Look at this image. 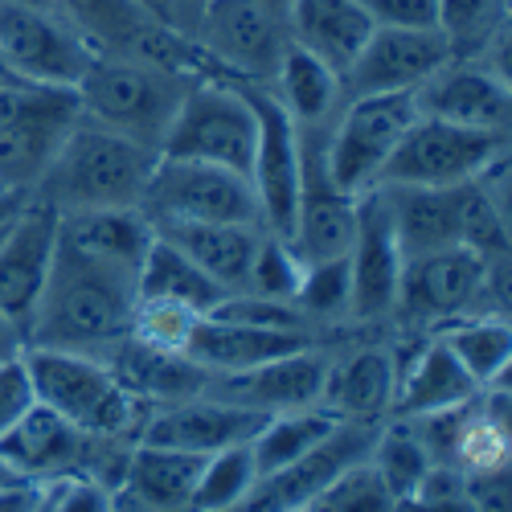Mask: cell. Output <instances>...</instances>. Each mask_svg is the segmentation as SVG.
<instances>
[{"label": "cell", "instance_id": "6da1fadb", "mask_svg": "<svg viewBox=\"0 0 512 512\" xmlns=\"http://www.w3.org/2000/svg\"><path fill=\"white\" fill-rule=\"evenodd\" d=\"M136 312V271L91 259L58 238L50 279L33 308L25 349H74L103 353L127 336Z\"/></svg>", "mask_w": 512, "mask_h": 512}, {"label": "cell", "instance_id": "7a4b0ae2", "mask_svg": "<svg viewBox=\"0 0 512 512\" xmlns=\"http://www.w3.org/2000/svg\"><path fill=\"white\" fill-rule=\"evenodd\" d=\"M156 168V152L78 111L37 193L58 218L82 209H140Z\"/></svg>", "mask_w": 512, "mask_h": 512}, {"label": "cell", "instance_id": "3957f363", "mask_svg": "<svg viewBox=\"0 0 512 512\" xmlns=\"http://www.w3.org/2000/svg\"><path fill=\"white\" fill-rule=\"evenodd\" d=\"M21 361L33 386V402L62 414L82 435L91 439H127L132 431L140 435V422L148 410L119 386L99 353L29 345Z\"/></svg>", "mask_w": 512, "mask_h": 512}, {"label": "cell", "instance_id": "277c9868", "mask_svg": "<svg viewBox=\"0 0 512 512\" xmlns=\"http://www.w3.org/2000/svg\"><path fill=\"white\" fill-rule=\"evenodd\" d=\"M193 82H201V78L164 70V66H148V62H132V58L95 54L82 82L74 87V95H78V111L87 119L156 152L164 140V127L173 123V115Z\"/></svg>", "mask_w": 512, "mask_h": 512}, {"label": "cell", "instance_id": "5b68a950", "mask_svg": "<svg viewBox=\"0 0 512 512\" xmlns=\"http://www.w3.org/2000/svg\"><path fill=\"white\" fill-rule=\"evenodd\" d=\"M500 279L504 263H488L467 246L410 254L398 283L394 320L402 328L439 332L463 316H500L488 308V295H504Z\"/></svg>", "mask_w": 512, "mask_h": 512}, {"label": "cell", "instance_id": "8992f818", "mask_svg": "<svg viewBox=\"0 0 512 512\" xmlns=\"http://www.w3.org/2000/svg\"><path fill=\"white\" fill-rule=\"evenodd\" d=\"M254 140H259V123H254V107L246 91L238 82L201 78L181 99L173 123L164 127L156 156L218 164V168H230V173L250 177Z\"/></svg>", "mask_w": 512, "mask_h": 512}, {"label": "cell", "instance_id": "52a82bcc", "mask_svg": "<svg viewBox=\"0 0 512 512\" xmlns=\"http://www.w3.org/2000/svg\"><path fill=\"white\" fill-rule=\"evenodd\" d=\"M189 37L213 74L238 87H271L291 46L287 17L254 0H205V9L189 25Z\"/></svg>", "mask_w": 512, "mask_h": 512}, {"label": "cell", "instance_id": "ba28073f", "mask_svg": "<svg viewBox=\"0 0 512 512\" xmlns=\"http://www.w3.org/2000/svg\"><path fill=\"white\" fill-rule=\"evenodd\" d=\"M95 50L58 9L0 0V70L21 87L74 91Z\"/></svg>", "mask_w": 512, "mask_h": 512}, {"label": "cell", "instance_id": "9c48e42d", "mask_svg": "<svg viewBox=\"0 0 512 512\" xmlns=\"http://www.w3.org/2000/svg\"><path fill=\"white\" fill-rule=\"evenodd\" d=\"M74 119H78L74 91L21 87V82L0 87V189L37 193Z\"/></svg>", "mask_w": 512, "mask_h": 512}, {"label": "cell", "instance_id": "30bf717a", "mask_svg": "<svg viewBox=\"0 0 512 512\" xmlns=\"http://www.w3.org/2000/svg\"><path fill=\"white\" fill-rule=\"evenodd\" d=\"M418 119L414 95H365L345 99L324 132V160L332 181L349 197H365L381 185V173Z\"/></svg>", "mask_w": 512, "mask_h": 512}, {"label": "cell", "instance_id": "8fae6325", "mask_svg": "<svg viewBox=\"0 0 512 512\" xmlns=\"http://www.w3.org/2000/svg\"><path fill=\"white\" fill-rule=\"evenodd\" d=\"M148 222H222V226H263L259 197L250 177L218 164L164 160L156 156L148 193L140 201Z\"/></svg>", "mask_w": 512, "mask_h": 512}, {"label": "cell", "instance_id": "7c38bea8", "mask_svg": "<svg viewBox=\"0 0 512 512\" xmlns=\"http://www.w3.org/2000/svg\"><path fill=\"white\" fill-rule=\"evenodd\" d=\"M508 152V136L496 132H472L443 119L418 115L402 144L394 148L381 185H422V189H455L476 181L488 164H496Z\"/></svg>", "mask_w": 512, "mask_h": 512}, {"label": "cell", "instance_id": "4fadbf2b", "mask_svg": "<svg viewBox=\"0 0 512 512\" xmlns=\"http://www.w3.org/2000/svg\"><path fill=\"white\" fill-rule=\"evenodd\" d=\"M328 127H300V197H295L291 250L300 263H324L349 254L357 230V197H349L328 173L324 160Z\"/></svg>", "mask_w": 512, "mask_h": 512}, {"label": "cell", "instance_id": "5bb4252c", "mask_svg": "<svg viewBox=\"0 0 512 512\" xmlns=\"http://www.w3.org/2000/svg\"><path fill=\"white\" fill-rule=\"evenodd\" d=\"M254 123H259V140H254V164H250V185L259 197V218L263 230L291 242L295 226V197H300V127L279 107V99L267 87H242Z\"/></svg>", "mask_w": 512, "mask_h": 512}, {"label": "cell", "instance_id": "9a60e30c", "mask_svg": "<svg viewBox=\"0 0 512 512\" xmlns=\"http://www.w3.org/2000/svg\"><path fill=\"white\" fill-rule=\"evenodd\" d=\"M447 62L451 50L439 29H373L349 70L340 74V87H345V99L414 95Z\"/></svg>", "mask_w": 512, "mask_h": 512}, {"label": "cell", "instance_id": "2e32d148", "mask_svg": "<svg viewBox=\"0 0 512 512\" xmlns=\"http://www.w3.org/2000/svg\"><path fill=\"white\" fill-rule=\"evenodd\" d=\"M99 439L82 435L62 414L33 402L5 435H0V467L25 484H58L87 476V459Z\"/></svg>", "mask_w": 512, "mask_h": 512}, {"label": "cell", "instance_id": "e0dca14e", "mask_svg": "<svg viewBox=\"0 0 512 512\" xmlns=\"http://www.w3.org/2000/svg\"><path fill=\"white\" fill-rule=\"evenodd\" d=\"M402 267H406V254L394 238L386 201L373 189V193L357 197V230H353V246H349V271H353L349 316L361 324L390 320L394 304H398Z\"/></svg>", "mask_w": 512, "mask_h": 512}, {"label": "cell", "instance_id": "ac0fdd59", "mask_svg": "<svg viewBox=\"0 0 512 512\" xmlns=\"http://www.w3.org/2000/svg\"><path fill=\"white\" fill-rule=\"evenodd\" d=\"M328 365H332V353L320 349V345H308L300 353H287L279 361L254 365L246 373L209 377L205 394L234 402V406H246V410H259L267 418L287 414V410H308V406H320Z\"/></svg>", "mask_w": 512, "mask_h": 512}, {"label": "cell", "instance_id": "d6986e66", "mask_svg": "<svg viewBox=\"0 0 512 512\" xmlns=\"http://www.w3.org/2000/svg\"><path fill=\"white\" fill-rule=\"evenodd\" d=\"M373 439H377V422L340 418V426L312 455H304L300 463L283 467L275 476H263L234 512H300V508H308L328 480H336L349 463L369 455Z\"/></svg>", "mask_w": 512, "mask_h": 512}, {"label": "cell", "instance_id": "ffe728a7", "mask_svg": "<svg viewBox=\"0 0 512 512\" xmlns=\"http://www.w3.org/2000/svg\"><path fill=\"white\" fill-rule=\"evenodd\" d=\"M58 250V209L41 197L25 205L9 238L0 242V316L29 332L41 287L50 279V263Z\"/></svg>", "mask_w": 512, "mask_h": 512}, {"label": "cell", "instance_id": "44dd1931", "mask_svg": "<svg viewBox=\"0 0 512 512\" xmlns=\"http://www.w3.org/2000/svg\"><path fill=\"white\" fill-rule=\"evenodd\" d=\"M508 74L484 62H447L414 91V107L426 119H443L472 132L508 136Z\"/></svg>", "mask_w": 512, "mask_h": 512}, {"label": "cell", "instance_id": "7402d4cb", "mask_svg": "<svg viewBox=\"0 0 512 512\" xmlns=\"http://www.w3.org/2000/svg\"><path fill=\"white\" fill-rule=\"evenodd\" d=\"M263 422H267V414H259V410H246V406L201 394L189 402L148 410L140 422V443L177 447L189 455H213V451L250 443L259 435Z\"/></svg>", "mask_w": 512, "mask_h": 512}, {"label": "cell", "instance_id": "603a6c76", "mask_svg": "<svg viewBox=\"0 0 512 512\" xmlns=\"http://www.w3.org/2000/svg\"><path fill=\"white\" fill-rule=\"evenodd\" d=\"M99 357L107 361V369L115 373L119 386L144 410L201 398L205 386H209V373L189 353H164V349L144 345V340H136V336H119L115 345H107Z\"/></svg>", "mask_w": 512, "mask_h": 512}, {"label": "cell", "instance_id": "cb8c5ba5", "mask_svg": "<svg viewBox=\"0 0 512 512\" xmlns=\"http://www.w3.org/2000/svg\"><path fill=\"white\" fill-rule=\"evenodd\" d=\"M398 394V369L390 357V345H361L332 357L320 406L349 422H377L390 414Z\"/></svg>", "mask_w": 512, "mask_h": 512}, {"label": "cell", "instance_id": "d4e9b609", "mask_svg": "<svg viewBox=\"0 0 512 512\" xmlns=\"http://www.w3.org/2000/svg\"><path fill=\"white\" fill-rule=\"evenodd\" d=\"M308 345H320L312 332H291V328H250V324H226L201 316L189 340V357L209 373H246L254 365L279 361L287 353H300Z\"/></svg>", "mask_w": 512, "mask_h": 512}, {"label": "cell", "instance_id": "484cf974", "mask_svg": "<svg viewBox=\"0 0 512 512\" xmlns=\"http://www.w3.org/2000/svg\"><path fill=\"white\" fill-rule=\"evenodd\" d=\"M386 201L394 238L402 254H426L459 246L463 238V185L455 189H422V185H377Z\"/></svg>", "mask_w": 512, "mask_h": 512}, {"label": "cell", "instance_id": "4316f807", "mask_svg": "<svg viewBox=\"0 0 512 512\" xmlns=\"http://www.w3.org/2000/svg\"><path fill=\"white\" fill-rule=\"evenodd\" d=\"M287 33L300 50L316 54L336 74H345L357 50L365 46V37L373 33V21L361 13L357 0H291Z\"/></svg>", "mask_w": 512, "mask_h": 512}, {"label": "cell", "instance_id": "83f0119b", "mask_svg": "<svg viewBox=\"0 0 512 512\" xmlns=\"http://www.w3.org/2000/svg\"><path fill=\"white\" fill-rule=\"evenodd\" d=\"M160 238H168L177 250L226 291H242L250 279L254 250H259L263 226H222V222H160Z\"/></svg>", "mask_w": 512, "mask_h": 512}, {"label": "cell", "instance_id": "f1b7e54d", "mask_svg": "<svg viewBox=\"0 0 512 512\" xmlns=\"http://www.w3.org/2000/svg\"><path fill=\"white\" fill-rule=\"evenodd\" d=\"M476 394H480V386L451 357V349L439 336H426L422 349L414 353V361L398 377L390 418H422V414H435V410H451L459 402H472Z\"/></svg>", "mask_w": 512, "mask_h": 512}, {"label": "cell", "instance_id": "f546056e", "mask_svg": "<svg viewBox=\"0 0 512 512\" xmlns=\"http://www.w3.org/2000/svg\"><path fill=\"white\" fill-rule=\"evenodd\" d=\"M58 238L91 259L115 263L123 271H140L144 254L156 238V226L144 209H82L58 218Z\"/></svg>", "mask_w": 512, "mask_h": 512}, {"label": "cell", "instance_id": "4dcf8cb0", "mask_svg": "<svg viewBox=\"0 0 512 512\" xmlns=\"http://www.w3.org/2000/svg\"><path fill=\"white\" fill-rule=\"evenodd\" d=\"M201 463H205V455L136 443L123 463V488L132 492V500H140L152 512H189Z\"/></svg>", "mask_w": 512, "mask_h": 512}, {"label": "cell", "instance_id": "1f68e13d", "mask_svg": "<svg viewBox=\"0 0 512 512\" xmlns=\"http://www.w3.org/2000/svg\"><path fill=\"white\" fill-rule=\"evenodd\" d=\"M279 107L291 115L295 127H328L336 119V111L345 107V87H340V74L332 66H324L316 54L300 50L291 41L271 87H267Z\"/></svg>", "mask_w": 512, "mask_h": 512}, {"label": "cell", "instance_id": "d6a6232c", "mask_svg": "<svg viewBox=\"0 0 512 512\" xmlns=\"http://www.w3.org/2000/svg\"><path fill=\"white\" fill-rule=\"evenodd\" d=\"M226 287L213 283L185 250H177L168 238H152L144 263L136 271V300H160V304H177L197 316H209L222 304Z\"/></svg>", "mask_w": 512, "mask_h": 512}, {"label": "cell", "instance_id": "836d02e7", "mask_svg": "<svg viewBox=\"0 0 512 512\" xmlns=\"http://www.w3.org/2000/svg\"><path fill=\"white\" fill-rule=\"evenodd\" d=\"M435 29L443 33L455 62H484L508 74V0H439Z\"/></svg>", "mask_w": 512, "mask_h": 512}, {"label": "cell", "instance_id": "e575fe53", "mask_svg": "<svg viewBox=\"0 0 512 512\" xmlns=\"http://www.w3.org/2000/svg\"><path fill=\"white\" fill-rule=\"evenodd\" d=\"M336 426H340V418L328 414L324 406L271 414L259 426V435L250 439V455H254V472H259V480L283 472V467H291V463H300L304 455H312Z\"/></svg>", "mask_w": 512, "mask_h": 512}, {"label": "cell", "instance_id": "d590c367", "mask_svg": "<svg viewBox=\"0 0 512 512\" xmlns=\"http://www.w3.org/2000/svg\"><path fill=\"white\" fill-rule=\"evenodd\" d=\"M443 345L451 349V357L467 369V377L476 386H492V381L508 377V361H512V328L504 316H463L447 328L435 332Z\"/></svg>", "mask_w": 512, "mask_h": 512}, {"label": "cell", "instance_id": "8d00e7d4", "mask_svg": "<svg viewBox=\"0 0 512 512\" xmlns=\"http://www.w3.org/2000/svg\"><path fill=\"white\" fill-rule=\"evenodd\" d=\"M369 463H373V472L386 480V488L398 496V504H406L422 488L426 472L435 467L406 418H394L390 426H377V439L369 447Z\"/></svg>", "mask_w": 512, "mask_h": 512}, {"label": "cell", "instance_id": "74e56055", "mask_svg": "<svg viewBox=\"0 0 512 512\" xmlns=\"http://www.w3.org/2000/svg\"><path fill=\"white\" fill-rule=\"evenodd\" d=\"M254 484H259V472H254L250 443L213 451L201 463V476H197L189 512H234L254 492Z\"/></svg>", "mask_w": 512, "mask_h": 512}, {"label": "cell", "instance_id": "f35d334b", "mask_svg": "<svg viewBox=\"0 0 512 512\" xmlns=\"http://www.w3.org/2000/svg\"><path fill=\"white\" fill-rule=\"evenodd\" d=\"M353 304V271L349 254H336L324 263H304L300 287H295V308L308 324L320 320H345Z\"/></svg>", "mask_w": 512, "mask_h": 512}, {"label": "cell", "instance_id": "ab89813d", "mask_svg": "<svg viewBox=\"0 0 512 512\" xmlns=\"http://www.w3.org/2000/svg\"><path fill=\"white\" fill-rule=\"evenodd\" d=\"M308 512H402V504L386 488V480L373 472V463L365 455L349 463L336 480H328L320 496L308 504Z\"/></svg>", "mask_w": 512, "mask_h": 512}, {"label": "cell", "instance_id": "60d3db41", "mask_svg": "<svg viewBox=\"0 0 512 512\" xmlns=\"http://www.w3.org/2000/svg\"><path fill=\"white\" fill-rule=\"evenodd\" d=\"M300 275H304V263H300V254L291 250V242L263 230L259 250H254V263H250V279H246L242 291L271 295V300L295 304V287H300Z\"/></svg>", "mask_w": 512, "mask_h": 512}, {"label": "cell", "instance_id": "b9f144b4", "mask_svg": "<svg viewBox=\"0 0 512 512\" xmlns=\"http://www.w3.org/2000/svg\"><path fill=\"white\" fill-rule=\"evenodd\" d=\"M197 320H201L197 312L177 308V304L136 300V312H132V328H127V336H136V340H144V345L164 349V353H189V340H193Z\"/></svg>", "mask_w": 512, "mask_h": 512}, {"label": "cell", "instance_id": "7bdbcfd3", "mask_svg": "<svg viewBox=\"0 0 512 512\" xmlns=\"http://www.w3.org/2000/svg\"><path fill=\"white\" fill-rule=\"evenodd\" d=\"M455 467L463 476H476V472H496V467H508V422H496L484 414L480 398L476 410L467 418L459 447H455Z\"/></svg>", "mask_w": 512, "mask_h": 512}, {"label": "cell", "instance_id": "ee69618b", "mask_svg": "<svg viewBox=\"0 0 512 512\" xmlns=\"http://www.w3.org/2000/svg\"><path fill=\"white\" fill-rule=\"evenodd\" d=\"M373 29H435L439 0H357Z\"/></svg>", "mask_w": 512, "mask_h": 512}, {"label": "cell", "instance_id": "f6af8a7d", "mask_svg": "<svg viewBox=\"0 0 512 512\" xmlns=\"http://www.w3.org/2000/svg\"><path fill=\"white\" fill-rule=\"evenodd\" d=\"M50 512H115V496L95 476H70L54 484Z\"/></svg>", "mask_w": 512, "mask_h": 512}, {"label": "cell", "instance_id": "bcb514c9", "mask_svg": "<svg viewBox=\"0 0 512 512\" xmlns=\"http://www.w3.org/2000/svg\"><path fill=\"white\" fill-rule=\"evenodd\" d=\"M33 406V386H29V373H25V361L13 357L0 365V435Z\"/></svg>", "mask_w": 512, "mask_h": 512}, {"label": "cell", "instance_id": "7dc6e473", "mask_svg": "<svg viewBox=\"0 0 512 512\" xmlns=\"http://www.w3.org/2000/svg\"><path fill=\"white\" fill-rule=\"evenodd\" d=\"M46 492H50V484H25V480L5 484L0 488V512H33L46 500Z\"/></svg>", "mask_w": 512, "mask_h": 512}, {"label": "cell", "instance_id": "c3c4849f", "mask_svg": "<svg viewBox=\"0 0 512 512\" xmlns=\"http://www.w3.org/2000/svg\"><path fill=\"white\" fill-rule=\"evenodd\" d=\"M29 201H33V193H0V242L9 238V230L17 226V218L25 213Z\"/></svg>", "mask_w": 512, "mask_h": 512}, {"label": "cell", "instance_id": "681fc988", "mask_svg": "<svg viewBox=\"0 0 512 512\" xmlns=\"http://www.w3.org/2000/svg\"><path fill=\"white\" fill-rule=\"evenodd\" d=\"M21 353H25V332L0 316V365L13 361V357H21Z\"/></svg>", "mask_w": 512, "mask_h": 512}, {"label": "cell", "instance_id": "f907efd6", "mask_svg": "<svg viewBox=\"0 0 512 512\" xmlns=\"http://www.w3.org/2000/svg\"><path fill=\"white\" fill-rule=\"evenodd\" d=\"M205 9V0H173V13H177V25L189 33V25H193V17Z\"/></svg>", "mask_w": 512, "mask_h": 512}, {"label": "cell", "instance_id": "816d5d0a", "mask_svg": "<svg viewBox=\"0 0 512 512\" xmlns=\"http://www.w3.org/2000/svg\"><path fill=\"white\" fill-rule=\"evenodd\" d=\"M140 5H144V9L152 13V17H160L164 25H173V29H181V25H177V13H173V0H140ZM181 33H185V29H181Z\"/></svg>", "mask_w": 512, "mask_h": 512}, {"label": "cell", "instance_id": "f5cc1de1", "mask_svg": "<svg viewBox=\"0 0 512 512\" xmlns=\"http://www.w3.org/2000/svg\"><path fill=\"white\" fill-rule=\"evenodd\" d=\"M254 5H263V9H271V13H279V17H287L291 0H254Z\"/></svg>", "mask_w": 512, "mask_h": 512}, {"label": "cell", "instance_id": "db71d44e", "mask_svg": "<svg viewBox=\"0 0 512 512\" xmlns=\"http://www.w3.org/2000/svg\"><path fill=\"white\" fill-rule=\"evenodd\" d=\"M50 492H54V484H50ZM50 492H46V500H41V504H37L33 512H50Z\"/></svg>", "mask_w": 512, "mask_h": 512}, {"label": "cell", "instance_id": "11a10c76", "mask_svg": "<svg viewBox=\"0 0 512 512\" xmlns=\"http://www.w3.org/2000/svg\"><path fill=\"white\" fill-rule=\"evenodd\" d=\"M21 5H50L54 9V0H21Z\"/></svg>", "mask_w": 512, "mask_h": 512}, {"label": "cell", "instance_id": "9f6ffc18", "mask_svg": "<svg viewBox=\"0 0 512 512\" xmlns=\"http://www.w3.org/2000/svg\"><path fill=\"white\" fill-rule=\"evenodd\" d=\"M300 512H308V508H300Z\"/></svg>", "mask_w": 512, "mask_h": 512}]
</instances>
